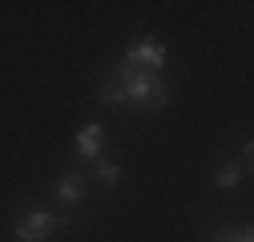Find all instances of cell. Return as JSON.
<instances>
[{"instance_id":"6da1fadb","label":"cell","mask_w":254,"mask_h":242,"mask_svg":"<svg viewBox=\"0 0 254 242\" xmlns=\"http://www.w3.org/2000/svg\"><path fill=\"white\" fill-rule=\"evenodd\" d=\"M113 81L121 89V97L129 101V105H141V109H157V105H166V97H170L166 81H157L149 73H133V69H125V65L113 73Z\"/></svg>"},{"instance_id":"7a4b0ae2","label":"cell","mask_w":254,"mask_h":242,"mask_svg":"<svg viewBox=\"0 0 254 242\" xmlns=\"http://www.w3.org/2000/svg\"><path fill=\"white\" fill-rule=\"evenodd\" d=\"M162 65H166V45H157V41H137L129 53H125V69H133V73L157 77Z\"/></svg>"},{"instance_id":"3957f363","label":"cell","mask_w":254,"mask_h":242,"mask_svg":"<svg viewBox=\"0 0 254 242\" xmlns=\"http://www.w3.org/2000/svg\"><path fill=\"white\" fill-rule=\"evenodd\" d=\"M61 222L49 214V210H28V214L16 222V242H45Z\"/></svg>"},{"instance_id":"277c9868","label":"cell","mask_w":254,"mask_h":242,"mask_svg":"<svg viewBox=\"0 0 254 242\" xmlns=\"http://www.w3.org/2000/svg\"><path fill=\"white\" fill-rule=\"evenodd\" d=\"M101 149H105V129L93 121V125H85L77 133V154L81 158H101Z\"/></svg>"},{"instance_id":"5b68a950","label":"cell","mask_w":254,"mask_h":242,"mask_svg":"<svg viewBox=\"0 0 254 242\" xmlns=\"http://www.w3.org/2000/svg\"><path fill=\"white\" fill-rule=\"evenodd\" d=\"M57 198H61V202H81V198H85V182H81L77 174L61 178V182H57Z\"/></svg>"},{"instance_id":"8992f818","label":"cell","mask_w":254,"mask_h":242,"mask_svg":"<svg viewBox=\"0 0 254 242\" xmlns=\"http://www.w3.org/2000/svg\"><path fill=\"white\" fill-rule=\"evenodd\" d=\"M238 178H242V174H238V166H230V162H226V166H218V186H222V190L238 186Z\"/></svg>"},{"instance_id":"52a82bcc","label":"cell","mask_w":254,"mask_h":242,"mask_svg":"<svg viewBox=\"0 0 254 242\" xmlns=\"http://www.w3.org/2000/svg\"><path fill=\"white\" fill-rule=\"evenodd\" d=\"M97 178L105 182V186H117V178H121V166H117V162H97Z\"/></svg>"}]
</instances>
